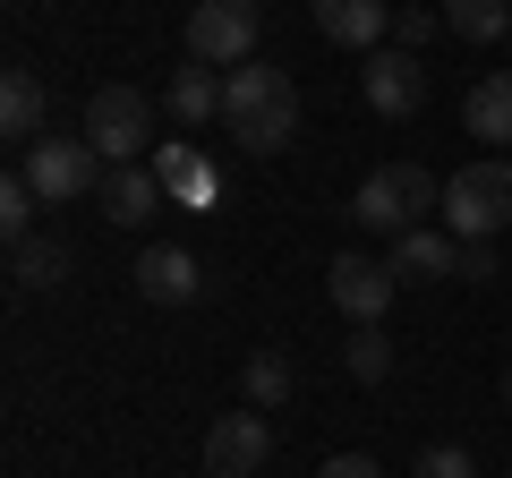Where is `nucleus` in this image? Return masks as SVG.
Segmentation results:
<instances>
[{
	"instance_id": "7",
	"label": "nucleus",
	"mask_w": 512,
	"mask_h": 478,
	"mask_svg": "<svg viewBox=\"0 0 512 478\" xmlns=\"http://www.w3.org/2000/svg\"><path fill=\"white\" fill-rule=\"evenodd\" d=\"M274 461V427H265V410H231V419L205 427V470L214 478H256Z\"/></svg>"
},
{
	"instance_id": "29",
	"label": "nucleus",
	"mask_w": 512,
	"mask_h": 478,
	"mask_svg": "<svg viewBox=\"0 0 512 478\" xmlns=\"http://www.w3.org/2000/svg\"><path fill=\"white\" fill-rule=\"evenodd\" d=\"M504 478H512V470H504Z\"/></svg>"
},
{
	"instance_id": "17",
	"label": "nucleus",
	"mask_w": 512,
	"mask_h": 478,
	"mask_svg": "<svg viewBox=\"0 0 512 478\" xmlns=\"http://www.w3.org/2000/svg\"><path fill=\"white\" fill-rule=\"evenodd\" d=\"M461 120H470V137H487V146H512V69H487L470 94H461Z\"/></svg>"
},
{
	"instance_id": "15",
	"label": "nucleus",
	"mask_w": 512,
	"mask_h": 478,
	"mask_svg": "<svg viewBox=\"0 0 512 478\" xmlns=\"http://www.w3.org/2000/svg\"><path fill=\"white\" fill-rule=\"evenodd\" d=\"M154 180H163V197H171V205H214V163H205L188 137L154 146Z\"/></svg>"
},
{
	"instance_id": "24",
	"label": "nucleus",
	"mask_w": 512,
	"mask_h": 478,
	"mask_svg": "<svg viewBox=\"0 0 512 478\" xmlns=\"http://www.w3.org/2000/svg\"><path fill=\"white\" fill-rule=\"evenodd\" d=\"M393 35H402V52H419L444 35V9H393Z\"/></svg>"
},
{
	"instance_id": "23",
	"label": "nucleus",
	"mask_w": 512,
	"mask_h": 478,
	"mask_svg": "<svg viewBox=\"0 0 512 478\" xmlns=\"http://www.w3.org/2000/svg\"><path fill=\"white\" fill-rule=\"evenodd\" d=\"M410 478H478V461H470V444H427Z\"/></svg>"
},
{
	"instance_id": "14",
	"label": "nucleus",
	"mask_w": 512,
	"mask_h": 478,
	"mask_svg": "<svg viewBox=\"0 0 512 478\" xmlns=\"http://www.w3.org/2000/svg\"><path fill=\"white\" fill-rule=\"evenodd\" d=\"M43 120H52L43 77L35 69H9V77H0V137H9V146H43Z\"/></svg>"
},
{
	"instance_id": "16",
	"label": "nucleus",
	"mask_w": 512,
	"mask_h": 478,
	"mask_svg": "<svg viewBox=\"0 0 512 478\" xmlns=\"http://www.w3.org/2000/svg\"><path fill=\"white\" fill-rule=\"evenodd\" d=\"M163 103H171V120H180V129H205V120H222V69H205V60L171 69Z\"/></svg>"
},
{
	"instance_id": "6",
	"label": "nucleus",
	"mask_w": 512,
	"mask_h": 478,
	"mask_svg": "<svg viewBox=\"0 0 512 478\" xmlns=\"http://www.w3.org/2000/svg\"><path fill=\"white\" fill-rule=\"evenodd\" d=\"M26 180H35V197L43 205H69V197H94V188H103V154L86 146V137H43V146H26Z\"/></svg>"
},
{
	"instance_id": "12",
	"label": "nucleus",
	"mask_w": 512,
	"mask_h": 478,
	"mask_svg": "<svg viewBox=\"0 0 512 478\" xmlns=\"http://www.w3.org/2000/svg\"><path fill=\"white\" fill-rule=\"evenodd\" d=\"M384 265H393L402 282H444V274H461V239L444 231V222H427V231L393 239V257H384Z\"/></svg>"
},
{
	"instance_id": "5",
	"label": "nucleus",
	"mask_w": 512,
	"mask_h": 478,
	"mask_svg": "<svg viewBox=\"0 0 512 478\" xmlns=\"http://www.w3.org/2000/svg\"><path fill=\"white\" fill-rule=\"evenodd\" d=\"M256 35H265L256 0H197L188 9V60H205V69H248Z\"/></svg>"
},
{
	"instance_id": "9",
	"label": "nucleus",
	"mask_w": 512,
	"mask_h": 478,
	"mask_svg": "<svg viewBox=\"0 0 512 478\" xmlns=\"http://www.w3.org/2000/svg\"><path fill=\"white\" fill-rule=\"evenodd\" d=\"M359 86H367V103H376L384 120H410V111L427 103V69H419V52H367Z\"/></svg>"
},
{
	"instance_id": "20",
	"label": "nucleus",
	"mask_w": 512,
	"mask_h": 478,
	"mask_svg": "<svg viewBox=\"0 0 512 478\" xmlns=\"http://www.w3.org/2000/svg\"><path fill=\"white\" fill-rule=\"evenodd\" d=\"M291 385H299V376H291V359H282V350H256L248 368H239L248 410H282V402H291Z\"/></svg>"
},
{
	"instance_id": "28",
	"label": "nucleus",
	"mask_w": 512,
	"mask_h": 478,
	"mask_svg": "<svg viewBox=\"0 0 512 478\" xmlns=\"http://www.w3.org/2000/svg\"><path fill=\"white\" fill-rule=\"evenodd\" d=\"M504 43H512V35H504Z\"/></svg>"
},
{
	"instance_id": "26",
	"label": "nucleus",
	"mask_w": 512,
	"mask_h": 478,
	"mask_svg": "<svg viewBox=\"0 0 512 478\" xmlns=\"http://www.w3.org/2000/svg\"><path fill=\"white\" fill-rule=\"evenodd\" d=\"M316 478H384V470H376V461H367V453H333V461H325V470H316Z\"/></svg>"
},
{
	"instance_id": "3",
	"label": "nucleus",
	"mask_w": 512,
	"mask_h": 478,
	"mask_svg": "<svg viewBox=\"0 0 512 478\" xmlns=\"http://www.w3.org/2000/svg\"><path fill=\"white\" fill-rule=\"evenodd\" d=\"M86 146L103 154L111 171L120 163H146V146H154V103L137 86H94L86 94Z\"/></svg>"
},
{
	"instance_id": "2",
	"label": "nucleus",
	"mask_w": 512,
	"mask_h": 478,
	"mask_svg": "<svg viewBox=\"0 0 512 478\" xmlns=\"http://www.w3.org/2000/svg\"><path fill=\"white\" fill-rule=\"evenodd\" d=\"M427 214H444V180L419 163H384L359 180V197H350V222L359 231H384V239H402V231H427Z\"/></svg>"
},
{
	"instance_id": "13",
	"label": "nucleus",
	"mask_w": 512,
	"mask_h": 478,
	"mask_svg": "<svg viewBox=\"0 0 512 478\" xmlns=\"http://www.w3.org/2000/svg\"><path fill=\"white\" fill-rule=\"evenodd\" d=\"M137 291H146L154 308H188V299L205 291V265L188 257V248H146V257H137Z\"/></svg>"
},
{
	"instance_id": "8",
	"label": "nucleus",
	"mask_w": 512,
	"mask_h": 478,
	"mask_svg": "<svg viewBox=\"0 0 512 478\" xmlns=\"http://www.w3.org/2000/svg\"><path fill=\"white\" fill-rule=\"evenodd\" d=\"M393 265H376V257H359V248H342V257L325 265V291H333V308L350 316V325H376L384 308H393Z\"/></svg>"
},
{
	"instance_id": "11",
	"label": "nucleus",
	"mask_w": 512,
	"mask_h": 478,
	"mask_svg": "<svg viewBox=\"0 0 512 478\" xmlns=\"http://www.w3.org/2000/svg\"><path fill=\"white\" fill-rule=\"evenodd\" d=\"M308 9H316V35L342 52H384V35H393V0H308Z\"/></svg>"
},
{
	"instance_id": "4",
	"label": "nucleus",
	"mask_w": 512,
	"mask_h": 478,
	"mask_svg": "<svg viewBox=\"0 0 512 478\" xmlns=\"http://www.w3.org/2000/svg\"><path fill=\"white\" fill-rule=\"evenodd\" d=\"M444 231L453 239H495L512 231V163H470L444 180Z\"/></svg>"
},
{
	"instance_id": "25",
	"label": "nucleus",
	"mask_w": 512,
	"mask_h": 478,
	"mask_svg": "<svg viewBox=\"0 0 512 478\" xmlns=\"http://www.w3.org/2000/svg\"><path fill=\"white\" fill-rule=\"evenodd\" d=\"M504 265H495V239H461V282H495Z\"/></svg>"
},
{
	"instance_id": "27",
	"label": "nucleus",
	"mask_w": 512,
	"mask_h": 478,
	"mask_svg": "<svg viewBox=\"0 0 512 478\" xmlns=\"http://www.w3.org/2000/svg\"><path fill=\"white\" fill-rule=\"evenodd\" d=\"M504 402H512V376H504Z\"/></svg>"
},
{
	"instance_id": "21",
	"label": "nucleus",
	"mask_w": 512,
	"mask_h": 478,
	"mask_svg": "<svg viewBox=\"0 0 512 478\" xmlns=\"http://www.w3.org/2000/svg\"><path fill=\"white\" fill-rule=\"evenodd\" d=\"M35 180H26V171H9V180H0V231H9V248H18V239H35Z\"/></svg>"
},
{
	"instance_id": "22",
	"label": "nucleus",
	"mask_w": 512,
	"mask_h": 478,
	"mask_svg": "<svg viewBox=\"0 0 512 478\" xmlns=\"http://www.w3.org/2000/svg\"><path fill=\"white\" fill-rule=\"evenodd\" d=\"M342 359H350V376H359V385H384V376H393V342H384L376 325H359V333H350V350H342Z\"/></svg>"
},
{
	"instance_id": "1",
	"label": "nucleus",
	"mask_w": 512,
	"mask_h": 478,
	"mask_svg": "<svg viewBox=\"0 0 512 478\" xmlns=\"http://www.w3.org/2000/svg\"><path fill=\"white\" fill-rule=\"evenodd\" d=\"M222 129H231L239 154H282L299 137V86L282 69H265V60H248V69H222Z\"/></svg>"
},
{
	"instance_id": "19",
	"label": "nucleus",
	"mask_w": 512,
	"mask_h": 478,
	"mask_svg": "<svg viewBox=\"0 0 512 478\" xmlns=\"http://www.w3.org/2000/svg\"><path fill=\"white\" fill-rule=\"evenodd\" d=\"M444 35H461V43H504V35H512V0H444Z\"/></svg>"
},
{
	"instance_id": "18",
	"label": "nucleus",
	"mask_w": 512,
	"mask_h": 478,
	"mask_svg": "<svg viewBox=\"0 0 512 478\" xmlns=\"http://www.w3.org/2000/svg\"><path fill=\"white\" fill-rule=\"evenodd\" d=\"M69 239H18L9 248V274H18V291H60L69 282Z\"/></svg>"
},
{
	"instance_id": "10",
	"label": "nucleus",
	"mask_w": 512,
	"mask_h": 478,
	"mask_svg": "<svg viewBox=\"0 0 512 478\" xmlns=\"http://www.w3.org/2000/svg\"><path fill=\"white\" fill-rule=\"evenodd\" d=\"M94 205H103V222H120V231H146L171 197H163V180H154V163H120V171H103Z\"/></svg>"
}]
</instances>
